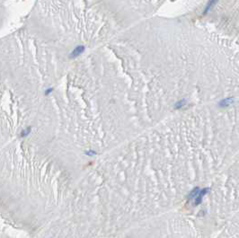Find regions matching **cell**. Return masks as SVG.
<instances>
[{
  "label": "cell",
  "mask_w": 239,
  "mask_h": 238,
  "mask_svg": "<svg viewBox=\"0 0 239 238\" xmlns=\"http://www.w3.org/2000/svg\"><path fill=\"white\" fill-rule=\"evenodd\" d=\"M208 191H209V189H207V188H205V189H203L202 190H200V192H199V194H198V196L194 199V204H195V205L197 206V205H199V204L201 202L202 198L204 197V195H206L207 193H208Z\"/></svg>",
  "instance_id": "6da1fadb"
},
{
  "label": "cell",
  "mask_w": 239,
  "mask_h": 238,
  "mask_svg": "<svg viewBox=\"0 0 239 238\" xmlns=\"http://www.w3.org/2000/svg\"><path fill=\"white\" fill-rule=\"evenodd\" d=\"M84 49H85V48H84L83 46H78V47H76V49H75L74 51H73V52L71 53V55H70V56H71L72 58H76V57H78V56L82 53V52L84 51Z\"/></svg>",
  "instance_id": "7a4b0ae2"
},
{
  "label": "cell",
  "mask_w": 239,
  "mask_h": 238,
  "mask_svg": "<svg viewBox=\"0 0 239 238\" xmlns=\"http://www.w3.org/2000/svg\"><path fill=\"white\" fill-rule=\"evenodd\" d=\"M200 192V189L198 187H196L195 189H193V190L192 192H191L190 194H189V199H194L198 196V194H199Z\"/></svg>",
  "instance_id": "3957f363"
},
{
  "label": "cell",
  "mask_w": 239,
  "mask_h": 238,
  "mask_svg": "<svg viewBox=\"0 0 239 238\" xmlns=\"http://www.w3.org/2000/svg\"><path fill=\"white\" fill-rule=\"evenodd\" d=\"M217 1H218V0H209L208 4H207V6H206V9H205V11H204V13H206L207 12H209V9L212 7V6H214V4H215V3Z\"/></svg>",
  "instance_id": "277c9868"
},
{
  "label": "cell",
  "mask_w": 239,
  "mask_h": 238,
  "mask_svg": "<svg viewBox=\"0 0 239 238\" xmlns=\"http://www.w3.org/2000/svg\"><path fill=\"white\" fill-rule=\"evenodd\" d=\"M232 103V99H226L224 100V101H222L221 103H220V105L221 106H227L228 104H230Z\"/></svg>",
  "instance_id": "5b68a950"
},
{
  "label": "cell",
  "mask_w": 239,
  "mask_h": 238,
  "mask_svg": "<svg viewBox=\"0 0 239 238\" xmlns=\"http://www.w3.org/2000/svg\"><path fill=\"white\" fill-rule=\"evenodd\" d=\"M29 132H30V129H29V130L27 129L26 130H24L22 132V137H24V136H26L27 134H29Z\"/></svg>",
  "instance_id": "8992f818"
},
{
  "label": "cell",
  "mask_w": 239,
  "mask_h": 238,
  "mask_svg": "<svg viewBox=\"0 0 239 238\" xmlns=\"http://www.w3.org/2000/svg\"><path fill=\"white\" fill-rule=\"evenodd\" d=\"M183 104H184V101H183H183L179 102V103H177V104H176V108H181V107H182V106H183Z\"/></svg>",
  "instance_id": "52a82bcc"
}]
</instances>
